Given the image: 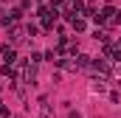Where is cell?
Segmentation results:
<instances>
[{"label": "cell", "mask_w": 121, "mask_h": 118, "mask_svg": "<svg viewBox=\"0 0 121 118\" xmlns=\"http://www.w3.org/2000/svg\"><path fill=\"white\" fill-rule=\"evenodd\" d=\"M39 118H54V110H51L48 98H39Z\"/></svg>", "instance_id": "cell-1"}, {"label": "cell", "mask_w": 121, "mask_h": 118, "mask_svg": "<svg viewBox=\"0 0 121 118\" xmlns=\"http://www.w3.org/2000/svg\"><path fill=\"white\" fill-rule=\"evenodd\" d=\"M34 79H37V70H34V67H26V82L34 84Z\"/></svg>", "instance_id": "cell-2"}, {"label": "cell", "mask_w": 121, "mask_h": 118, "mask_svg": "<svg viewBox=\"0 0 121 118\" xmlns=\"http://www.w3.org/2000/svg\"><path fill=\"white\" fill-rule=\"evenodd\" d=\"M23 39V31L20 28H11V42H20Z\"/></svg>", "instance_id": "cell-3"}, {"label": "cell", "mask_w": 121, "mask_h": 118, "mask_svg": "<svg viewBox=\"0 0 121 118\" xmlns=\"http://www.w3.org/2000/svg\"><path fill=\"white\" fill-rule=\"evenodd\" d=\"M93 90H96V93H104V84H101V79H96V82H93Z\"/></svg>", "instance_id": "cell-4"}, {"label": "cell", "mask_w": 121, "mask_h": 118, "mask_svg": "<svg viewBox=\"0 0 121 118\" xmlns=\"http://www.w3.org/2000/svg\"><path fill=\"white\" fill-rule=\"evenodd\" d=\"M70 118H82V115H79V113H70Z\"/></svg>", "instance_id": "cell-5"}]
</instances>
